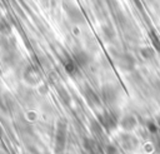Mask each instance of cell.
I'll use <instances>...</instances> for the list:
<instances>
[{
	"instance_id": "obj_15",
	"label": "cell",
	"mask_w": 160,
	"mask_h": 154,
	"mask_svg": "<svg viewBox=\"0 0 160 154\" xmlns=\"http://www.w3.org/2000/svg\"><path fill=\"white\" fill-rule=\"evenodd\" d=\"M10 31H11L10 24H9L5 19H1V20H0V33H1L2 35H8V34H10Z\"/></svg>"
},
{
	"instance_id": "obj_4",
	"label": "cell",
	"mask_w": 160,
	"mask_h": 154,
	"mask_svg": "<svg viewBox=\"0 0 160 154\" xmlns=\"http://www.w3.org/2000/svg\"><path fill=\"white\" fill-rule=\"evenodd\" d=\"M41 79V75L39 73V70L32 66V65H29L25 68L24 70V80L29 84V85H36Z\"/></svg>"
},
{
	"instance_id": "obj_19",
	"label": "cell",
	"mask_w": 160,
	"mask_h": 154,
	"mask_svg": "<svg viewBox=\"0 0 160 154\" xmlns=\"http://www.w3.org/2000/svg\"><path fill=\"white\" fill-rule=\"evenodd\" d=\"M151 41H152V45L155 46V49L158 51H160V40L156 34H151Z\"/></svg>"
},
{
	"instance_id": "obj_13",
	"label": "cell",
	"mask_w": 160,
	"mask_h": 154,
	"mask_svg": "<svg viewBox=\"0 0 160 154\" xmlns=\"http://www.w3.org/2000/svg\"><path fill=\"white\" fill-rule=\"evenodd\" d=\"M84 146L90 154H98V148H96V144L92 139H89V138L85 139L84 140Z\"/></svg>"
},
{
	"instance_id": "obj_6",
	"label": "cell",
	"mask_w": 160,
	"mask_h": 154,
	"mask_svg": "<svg viewBox=\"0 0 160 154\" xmlns=\"http://www.w3.org/2000/svg\"><path fill=\"white\" fill-rule=\"evenodd\" d=\"M119 141L121 144V146L126 150H135L139 145V140L136 139V136L131 135V134H122L119 138Z\"/></svg>"
},
{
	"instance_id": "obj_8",
	"label": "cell",
	"mask_w": 160,
	"mask_h": 154,
	"mask_svg": "<svg viewBox=\"0 0 160 154\" xmlns=\"http://www.w3.org/2000/svg\"><path fill=\"white\" fill-rule=\"evenodd\" d=\"M84 96H85L86 103H88L90 106L95 108V106H100V105H101V100H100V98L98 96V94H96L91 88L86 86V89L84 90Z\"/></svg>"
},
{
	"instance_id": "obj_14",
	"label": "cell",
	"mask_w": 160,
	"mask_h": 154,
	"mask_svg": "<svg viewBox=\"0 0 160 154\" xmlns=\"http://www.w3.org/2000/svg\"><path fill=\"white\" fill-rule=\"evenodd\" d=\"M115 33H114V29L111 26H102V36L105 40H111L114 38Z\"/></svg>"
},
{
	"instance_id": "obj_9",
	"label": "cell",
	"mask_w": 160,
	"mask_h": 154,
	"mask_svg": "<svg viewBox=\"0 0 160 154\" xmlns=\"http://www.w3.org/2000/svg\"><path fill=\"white\" fill-rule=\"evenodd\" d=\"M72 58H74V60L76 61V64L79 65V68H85V66H88L89 63H90V60H91L90 55H89L86 51H84V50H78V51H75Z\"/></svg>"
},
{
	"instance_id": "obj_21",
	"label": "cell",
	"mask_w": 160,
	"mask_h": 154,
	"mask_svg": "<svg viewBox=\"0 0 160 154\" xmlns=\"http://www.w3.org/2000/svg\"><path fill=\"white\" fill-rule=\"evenodd\" d=\"M158 126L160 128V118H158Z\"/></svg>"
},
{
	"instance_id": "obj_5",
	"label": "cell",
	"mask_w": 160,
	"mask_h": 154,
	"mask_svg": "<svg viewBox=\"0 0 160 154\" xmlns=\"http://www.w3.org/2000/svg\"><path fill=\"white\" fill-rule=\"evenodd\" d=\"M118 66L121 69V70H125V71H130L135 68V59L128 54V53H122L118 56Z\"/></svg>"
},
{
	"instance_id": "obj_7",
	"label": "cell",
	"mask_w": 160,
	"mask_h": 154,
	"mask_svg": "<svg viewBox=\"0 0 160 154\" xmlns=\"http://www.w3.org/2000/svg\"><path fill=\"white\" fill-rule=\"evenodd\" d=\"M65 59H62V64H64V68H65V71L71 75V76H75L79 74V65L76 64V61L74 60V58H70L68 54H65L64 56Z\"/></svg>"
},
{
	"instance_id": "obj_1",
	"label": "cell",
	"mask_w": 160,
	"mask_h": 154,
	"mask_svg": "<svg viewBox=\"0 0 160 154\" xmlns=\"http://www.w3.org/2000/svg\"><path fill=\"white\" fill-rule=\"evenodd\" d=\"M64 10L66 11L69 19L74 23V24H84L85 23V16L82 14V11L74 4L71 3H64Z\"/></svg>"
},
{
	"instance_id": "obj_11",
	"label": "cell",
	"mask_w": 160,
	"mask_h": 154,
	"mask_svg": "<svg viewBox=\"0 0 160 154\" xmlns=\"http://www.w3.org/2000/svg\"><path fill=\"white\" fill-rule=\"evenodd\" d=\"M120 125H121V128H122L124 130L131 131V130L135 129V126H136V119H135V116H132V115H125V116L120 120Z\"/></svg>"
},
{
	"instance_id": "obj_3",
	"label": "cell",
	"mask_w": 160,
	"mask_h": 154,
	"mask_svg": "<svg viewBox=\"0 0 160 154\" xmlns=\"http://www.w3.org/2000/svg\"><path fill=\"white\" fill-rule=\"evenodd\" d=\"M98 118H99L98 120L101 124V126L104 128V130H106L109 133L112 131L118 125V118L110 111H104V113L99 114Z\"/></svg>"
},
{
	"instance_id": "obj_17",
	"label": "cell",
	"mask_w": 160,
	"mask_h": 154,
	"mask_svg": "<svg viewBox=\"0 0 160 154\" xmlns=\"http://www.w3.org/2000/svg\"><path fill=\"white\" fill-rule=\"evenodd\" d=\"M59 95H60V98H61V100H62L64 104H66V105L70 104V95L68 94L66 90H62V89L59 90Z\"/></svg>"
},
{
	"instance_id": "obj_12",
	"label": "cell",
	"mask_w": 160,
	"mask_h": 154,
	"mask_svg": "<svg viewBox=\"0 0 160 154\" xmlns=\"http://www.w3.org/2000/svg\"><path fill=\"white\" fill-rule=\"evenodd\" d=\"M90 129L92 131V134L95 136H101L102 133H104V128L101 126V124L99 123V120H92L90 123Z\"/></svg>"
},
{
	"instance_id": "obj_2",
	"label": "cell",
	"mask_w": 160,
	"mask_h": 154,
	"mask_svg": "<svg viewBox=\"0 0 160 154\" xmlns=\"http://www.w3.org/2000/svg\"><path fill=\"white\" fill-rule=\"evenodd\" d=\"M66 143V124L64 121H59L55 135V150L58 154H61Z\"/></svg>"
},
{
	"instance_id": "obj_18",
	"label": "cell",
	"mask_w": 160,
	"mask_h": 154,
	"mask_svg": "<svg viewBox=\"0 0 160 154\" xmlns=\"http://www.w3.org/2000/svg\"><path fill=\"white\" fill-rule=\"evenodd\" d=\"M105 153H106V154H120L119 150H118V148H116L115 145H111V144L106 145V148H105Z\"/></svg>"
},
{
	"instance_id": "obj_20",
	"label": "cell",
	"mask_w": 160,
	"mask_h": 154,
	"mask_svg": "<svg viewBox=\"0 0 160 154\" xmlns=\"http://www.w3.org/2000/svg\"><path fill=\"white\" fill-rule=\"evenodd\" d=\"M148 129H149V131L150 133H156V130H158V125L155 124V123H152V121H149L148 123Z\"/></svg>"
},
{
	"instance_id": "obj_10",
	"label": "cell",
	"mask_w": 160,
	"mask_h": 154,
	"mask_svg": "<svg viewBox=\"0 0 160 154\" xmlns=\"http://www.w3.org/2000/svg\"><path fill=\"white\" fill-rule=\"evenodd\" d=\"M102 98L104 100L108 103V104H112L115 103L116 98H118V93L115 90L114 86H110V85H106L102 88Z\"/></svg>"
},
{
	"instance_id": "obj_16",
	"label": "cell",
	"mask_w": 160,
	"mask_h": 154,
	"mask_svg": "<svg viewBox=\"0 0 160 154\" xmlns=\"http://www.w3.org/2000/svg\"><path fill=\"white\" fill-rule=\"evenodd\" d=\"M141 55H142L145 59H151V58H154V55H155V49L151 48V46H146V48H144V49L141 50Z\"/></svg>"
}]
</instances>
